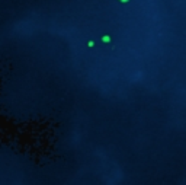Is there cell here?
Wrapping results in <instances>:
<instances>
[{"label": "cell", "mask_w": 186, "mask_h": 185, "mask_svg": "<svg viewBox=\"0 0 186 185\" xmlns=\"http://www.w3.org/2000/svg\"><path fill=\"white\" fill-rule=\"evenodd\" d=\"M124 1H128V0H124Z\"/></svg>", "instance_id": "obj_1"}]
</instances>
